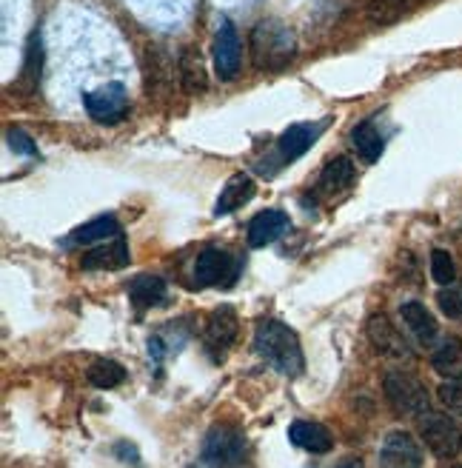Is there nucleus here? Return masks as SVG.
Returning a JSON list of instances; mask_svg holds the SVG:
<instances>
[{
	"label": "nucleus",
	"instance_id": "obj_1",
	"mask_svg": "<svg viewBox=\"0 0 462 468\" xmlns=\"http://www.w3.org/2000/svg\"><path fill=\"white\" fill-rule=\"evenodd\" d=\"M254 351H257L268 366H275L285 377H297L302 366H306L297 334L280 320H260L257 322V329H254Z\"/></svg>",
	"mask_w": 462,
	"mask_h": 468
},
{
	"label": "nucleus",
	"instance_id": "obj_2",
	"mask_svg": "<svg viewBox=\"0 0 462 468\" xmlns=\"http://www.w3.org/2000/svg\"><path fill=\"white\" fill-rule=\"evenodd\" d=\"M297 55L294 31L277 18H266L251 29V60L260 72H283Z\"/></svg>",
	"mask_w": 462,
	"mask_h": 468
},
{
	"label": "nucleus",
	"instance_id": "obj_3",
	"mask_svg": "<svg viewBox=\"0 0 462 468\" xmlns=\"http://www.w3.org/2000/svg\"><path fill=\"white\" fill-rule=\"evenodd\" d=\"M382 392H386L388 406L400 417H423L431 406L428 389L405 371H388L386 380H382Z\"/></svg>",
	"mask_w": 462,
	"mask_h": 468
},
{
	"label": "nucleus",
	"instance_id": "obj_4",
	"mask_svg": "<svg viewBox=\"0 0 462 468\" xmlns=\"http://www.w3.org/2000/svg\"><path fill=\"white\" fill-rule=\"evenodd\" d=\"M246 457V437L231 426H214L203 443L205 468H237Z\"/></svg>",
	"mask_w": 462,
	"mask_h": 468
},
{
	"label": "nucleus",
	"instance_id": "obj_5",
	"mask_svg": "<svg viewBox=\"0 0 462 468\" xmlns=\"http://www.w3.org/2000/svg\"><path fill=\"white\" fill-rule=\"evenodd\" d=\"M240 278V260L222 249H203L195 263V280L203 288H231Z\"/></svg>",
	"mask_w": 462,
	"mask_h": 468
},
{
	"label": "nucleus",
	"instance_id": "obj_6",
	"mask_svg": "<svg viewBox=\"0 0 462 468\" xmlns=\"http://www.w3.org/2000/svg\"><path fill=\"white\" fill-rule=\"evenodd\" d=\"M420 437L425 440L428 448H431V455L440 460H454L457 451L462 448V434L454 419L445 414H431V411L423 414Z\"/></svg>",
	"mask_w": 462,
	"mask_h": 468
},
{
	"label": "nucleus",
	"instance_id": "obj_7",
	"mask_svg": "<svg viewBox=\"0 0 462 468\" xmlns=\"http://www.w3.org/2000/svg\"><path fill=\"white\" fill-rule=\"evenodd\" d=\"M83 103H86L89 118L98 123H118L126 118V111H129V98H126L123 84H106L100 89H94L86 94Z\"/></svg>",
	"mask_w": 462,
	"mask_h": 468
},
{
	"label": "nucleus",
	"instance_id": "obj_8",
	"mask_svg": "<svg viewBox=\"0 0 462 468\" xmlns=\"http://www.w3.org/2000/svg\"><path fill=\"white\" fill-rule=\"evenodd\" d=\"M323 128H326V120H320V123H294V126H289V128H285V132L277 137V160H275V163H280V166L294 163L297 157H302V155H306V152L314 146L317 137L323 135Z\"/></svg>",
	"mask_w": 462,
	"mask_h": 468
},
{
	"label": "nucleus",
	"instance_id": "obj_9",
	"mask_svg": "<svg viewBox=\"0 0 462 468\" xmlns=\"http://www.w3.org/2000/svg\"><path fill=\"white\" fill-rule=\"evenodd\" d=\"M212 55H214V69L220 80H234L237 72H240V38H237V29L229 18L220 21Z\"/></svg>",
	"mask_w": 462,
	"mask_h": 468
},
{
	"label": "nucleus",
	"instance_id": "obj_10",
	"mask_svg": "<svg viewBox=\"0 0 462 468\" xmlns=\"http://www.w3.org/2000/svg\"><path fill=\"white\" fill-rule=\"evenodd\" d=\"M379 468H423V451L408 431H391L379 448Z\"/></svg>",
	"mask_w": 462,
	"mask_h": 468
},
{
	"label": "nucleus",
	"instance_id": "obj_11",
	"mask_svg": "<svg viewBox=\"0 0 462 468\" xmlns=\"http://www.w3.org/2000/svg\"><path fill=\"white\" fill-rule=\"evenodd\" d=\"M365 331H369L371 346L379 354H386V358H408V354H411L408 351V343L403 340V334L397 331V326H394V322L386 314H371Z\"/></svg>",
	"mask_w": 462,
	"mask_h": 468
},
{
	"label": "nucleus",
	"instance_id": "obj_12",
	"mask_svg": "<svg viewBox=\"0 0 462 468\" xmlns=\"http://www.w3.org/2000/svg\"><path fill=\"white\" fill-rule=\"evenodd\" d=\"M237 329H240V320H237L231 305H220L205 320V346L209 349H229L237 340Z\"/></svg>",
	"mask_w": 462,
	"mask_h": 468
},
{
	"label": "nucleus",
	"instance_id": "obj_13",
	"mask_svg": "<svg viewBox=\"0 0 462 468\" xmlns=\"http://www.w3.org/2000/svg\"><path fill=\"white\" fill-rule=\"evenodd\" d=\"M289 215L280 212V208H268V212H260L248 223V246L251 249H263L268 243H275L280 234H285L289 229Z\"/></svg>",
	"mask_w": 462,
	"mask_h": 468
},
{
	"label": "nucleus",
	"instance_id": "obj_14",
	"mask_svg": "<svg viewBox=\"0 0 462 468\" xmlns=\"http://www.w3.org/2000/svg\"><path fill=\"white\" fill-rule=\"evenodd\" d=\"M254 191H257V186H254V181L248 174H231L229 181H226V186L220 189V198H217V203H214V215L220 217V215H231L234 208H240V206H246L251 198H254Z\"/></svg>",
	"mask_w": 462,
	"mask_h": 468
},
{
	"label": "nucleus",
	"instance_id": "obj_15",
	"mask_svg": "<svg viewBox=\"0 0 462 468\" xmlns=\"http://www.w3.org/2000/svg\"><path fill=\"white\" fill-rule=\"evenodd\" d=\"M289 440L297 448H306L311 455H326L331 451V434L320 423H306V419H297L289 428Z\"/></svg>",
	"mask_w": 462,
	"mask_h": 468
},
{
	"label": "nucleus",
	"instance_id": "obj_16",
	"mask_svg": "<svg viewBox=\"0 0 462 468\" xmlns=\"http://www.w3.org/2000/svg\"><path fill=\"white\" fill-rule=\"evenodd\" d=\"M400 314H403V322L408 326V331L417 337L423 346L434 343V337H437V320H434V314L428 312L423 303H417V300L403 303Z\"/></svg>",
	"mask_w": 462,
	"mask_h": 468
},
{
	"label": "nucleus",
	"instance_id": "obj_17",
	"mask_svg": "<svg viewBox=\"0 0 462 468\" xmlns=\"http://www.w3.org/2000/svg\"><path fill=\"white\" fill-rule=\"evenodd\" d=\"M169 295V286L157 274H140L129 283V297L137 309H152V305H161Z\"/></svg>",
	"mask_w": 462,
	"mask_h": 468
},
{
	"label": "nucleus",
	"instance_id": "obj_18",
	"mask_svg": "<svg viewBox=\"0 0 462 468\" xmlns=\"http://www.w3.org/2000/svg\"><path fill=\"white\" fill-rule=\"evenodd\" d=\"M354 177H357V169L352 163V157H334V160H328L320 174V191L334 198V195H340L343 189L352 186Z\"/></svg>",
	"mask_w": 462,
	"mask_h": 468
},
{
	"label": "nucleus",
	"instance_id": "obj_19",
	"mask_svg": "<svg viewBox=\"0 0 462 468\" xmlns=\"http://www.w3.org/2000/svg\"><path fill=\"white\" fill-rule=\"evenodd\" d=\"M123 266H129V246H126L123 234L115 237L111 243L94 249L83 257V269H106V271H118Z\"/></svg>",
	"mask_w": 462,
	"mask_h": 468
},
{
	"label": "nucleus",
	"instance_id": "obj_20",
	"mask_svg": "<svg viewBox=\"0 0 462 468\" xmlns=\"http://www.w3.org/2000/svg\"><path fill=\"white\" fill-rule=\"evenodd\" d=\"M115 237H120V223L115 217H98V220L77 225L66 243L69 246H89V243H100V240L106 243V240H115Z\"/></svg>",
	"mask_w": 462,
	"mask_h": 468
},
{
	"label": "nucleus",
	"instance_id": "obj_21",
	"mask_svg": "<svg viewBox=\"0 0 462 468\" xmlns=\"http://www.w3.org/2000/svg\"><path fill=\"white\" fill-rule=\"evenodd\" d=\"M352 146L365 163H374V160H379L382 149H386V140H382L374 120H362L360 126L352 128Z\"/></svg>",
	"mask_w": 462,
	"mask_h": 468
},
{
	"label": "nucleus",
	"instance_id": "obj_22",
	"mask_svg": "<svg viewBox=\"0 0 462 468\" xmlns=\"http://www.w3.org/2000/svg\"><path fill=\"white\" fill-rule=\"evenodd\" d=\"M431 366L437 375L449 380H462V343L459 340H445L431 358Z\"/></svg>",
	"mask_w": 462,
	"mask_h": 468
},
{
	"label": "nucleus",
	"instance_id": "obj_23",
	"mask_svg": "<svg viewBox=\"0 0 462 468\" xmlns=\"http://www.w3.org/2000/svg\"><path fill=\"white\" fill-rule=\"evenodd\" d=\"M180 80H183V89L188 94L205 92V86H209V80H205V66L195 49H186L180 55Z\"/></svg>",
	"mask_w": 462,
	"mask_h": 468
},
{
	"label": "nucleus",
	"instance_id": "obj_24",
	"mask_svg": "<svg viewBox=\"0 0 462 468\" xmlns=\"http://www.w3.org/2000/svg\"><path fill=\"white\" fill-rule=\"evenodd\" d=\"M126 380V368L115 360H98L89 366V383L94 389H118V385Z\"/></svg>",
	"mask_w": 462,
	"mask_h": 468
},
{
	"label": "nucleus",
	"instance_id": "obj_25",
	"mask_svg": "<svg viewBox=\"0 0 462 468\" xmlns=\"http://www.w3.org/2000/svg\"><path fill=\"white\" fill-rule=\"evenodd\" d=\"M403 12H405V0H371V4H369V18L377 26L397 23Z\"/></svg>",
	"mask_w": 462,
	"mask_h": 468
},
{
	"label": "nucleus",
	"instance_id": "obj_26",
	"mask_svg": "<svg viewBox=\"0 0 462 468\" xmlns=\"http://www.w3.org/2000/svg\"><path fill=\"white\" fill-rule=\"evenodd\" d=\"M40 60H43L40 35H38V31H31L29 43H26V63H23V77L29 80V86H38V80H40Z\"/></svg>",
	"mask_w": 462,
	"mask_h": 468
},
{
	"label": "nucleus",
	"instance_id": "obj_27",
	"mask_svg": "<svg viewBox=\"0 0 462 468\" xmlns=\"http://www.w3.org/2000/svg\"><path fill=\"white\" fill-rule=\"evenodd\" d=\"M431 278H434L442 288L451 286L454 278H457L454 260H451V254L445 252V249H434V252H431Z\"/></svg>",
	"mask_w": 462,
	"mask_h": 468
},
{
	"label": "nucleus",
	"instance_id": "obj_28",
	"mask_svg": "<svg viewBox=\"0 0 462 468\" xmlns=\"http://www.w3.org/2000/svg\"><path fill=\"white\" fill-rule=\"evenodd\" d=\"M437 303L445 317L451 320H462V292H457V288H442V292L437 295Z\"/></svg>",
	"mask_w": 462,
	"mask_h": 468
},
{
	"label": "nucleus",
	"instance_id": "obj_29",
	"mask_svg": "<svg viewBox=\"0 0 462 468\" xmlns=\"http://www.w3.org/2000/svg\"><path fill=\"white\" fill-rule=\"evenodd\" d=\"M440 402L451 411H462V380H449L440 385Z\"/></svg>",
	"mask_w": 462,
	"mask_h": 468
},
{
	"label": "nucleus",
	"instance_id": "obj_30",
	"mask_svg": "<svg viewBox=\"0 0 462 468\" xmlns=\"http://www.w3.org/2000/svg\"><path fill=\"white\" fill-rule=\"evenodd\" d=\"M6 140H9V149L18 152V155H26V157H35L38 155V146L35 140H31L23 128H9L6 132Z\"/></svg>",
	"mask_w": 462,
	"mask_h": 468
},
{
	"label": "nucleus",
	"instance_id": "obj_31",
	"mask_svg": "<svg viewBox=\"0 0 462 468\" xmlns=\"http://www.w3.org/2000/svg\"><path fill=\"white\" fill-rule=\"evenodd\" d=\"M337 468H362V463H360L357 457H345Z\"/></svg>",
	"mask_w": 462,
	"mask_h": 468
},
{
	"label": "nucleus",
	"instance_id": "obj_32",
	"mask_svg": "<svg viewBox=\"0 0 462 468\" xmlns=\"http://www.w3.org/2000/svg\"><path fill=\"white\" fill-rule=\"evenodd\" d=\"M451 468H462V465H451Z\"/></svg>",
	"mask_w": 462,
	"mask_h": 468
}]
</instances>
